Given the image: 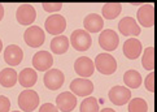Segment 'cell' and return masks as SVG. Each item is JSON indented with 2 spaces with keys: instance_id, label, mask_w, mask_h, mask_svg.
Returning <instances> with one entry per match:
<instances>
[{
  "instance_id": "603a6c76",
  "label": "cell",
  "mask_w": 157,
  "mask_h": 112,
  "mask_svg": "<svg viewBox=\"0 0 157 112\" xmlns=\"http://www.w3.org/2000/svg\"><path fill=\"white\" fill-rule=\"evenodd\" d=\"M122 10V5L120 3H106L103 5V16L106 20H114L118 17Z\"/></svg>"
},
{
  "instance_id": "4fadbf2b",
  "label": "cell",
  "mask_w": 157,
  "mask_h": 112,
  "mask_svg": "<svg viewBox=\"0 0 157 112\" xmlns=\"http://www.w3.org/2000/svg\"><path fill=\"white\" fill-rule=\"evenodd\" d=\"M138 21L144 27H151L155 24V9L152 4H144L138 9Z\"/></svg>"
},
{
  "instance_id": "5b68a950",
  "label": "cell",
  "mask_w": 157,
  "mask_h": 112,
  "mask_svg": "<svg viewBox=\"0 0 157 112\" xmlns=\"http://www.w3.org/2000/svg\"><path fill=\"white\" fill-rule=\"evenodd\" d=\"M120 38L114 30H103L101 34L99 35V44L104 51H114L118 47Z\"/></svg>"
},
{
  "instance_id": "d6986e66",
  "label": "cell",
  "mask_w": 157,
  "mask_h": 112,
  "mask_svg": "<svg viewBox=\"0 0 157 112\" xmlns=\"http://www.w3.org/2000/svg\"><path fill=\"white\" fill-rule=\"evenodd\" d=\"M36 80H38V74L35 69L33 68H25L20 72L18 74V82L21 86L24 87H33L36 83Z\"/></svg>"
},
{
  "instance_id": "52a82bcc",
  "label": "cell",
  "mask_w": 157,
  "mask_h": 112,
  "mask_svg": "<svg viewBox=\"0 0 157 112\" xmlns=\"http://www.w3.org/2000/svg\"><path fill=\"white\" fill-rule=\"evenodd\" d=\"M46 30L52 35H60L66 29V20L61 14H52L46 20Z\"/></svg>"
},
{
  "instance_id": "4316f807",
  "label": "cell",
  "mask_w": 157,
  "mask_h": 112,
  "mask_svg": "<svg viewBox=\"0 0 157 112\" xmlns=\"http://www.w3.org/2000/svg\"><path fill=\"white\" fill-rule=\"evenodd\" d=\"M42 7L46 12H57V10L63 8V4L61 3H43Z\"/></svg>"
},
{
  "instance_id": "cb8c5ba5",
  "label": "cell",
  "mask_w": 157,
  "mask_h": 112,
  "mask_svg": "<svg viewBox=\"0 0 157 112\" xmlns=\"http://www.w3.org/2000/svg\"><path fill=\"white\" fill-rule=\"evenodd\" d=\"M142 65L145 70H153L155 66V50L153 47H147L143 54Z\"/></svg>"
},
{
  "instance_id": "484cf974",
  "label": "cell",
  "mask_w": 157,
  "mask_h": 112,
  "mask_svg": "<svg viewBox=\"0 0 157 112\" xmlns=\"http://www.w3.org/2000/svg\"><path fill=\"white\" fill-rule=\"evenodd\" d=\"M81 112H99V103L98 99L94 97H87L81 103Z\"/></svg>"
},
{
  "instance_id": "83f0119b",
  "label": "cell",
  "mask_w": 157,
  "mask_h": 112,
  "mask_svg": "<svg viewBox=\"0 0 157 112\" xmlns=\"http://www.w3.org/2000/svg\"><path fill=\"white\" fill-rule=\"evenodd\" d=\"M153 81H155V74H153V72H151V73L145 77V81H144L145 89L151 93H153V90H155V82Z\"/></svg>"
},
{
  "instance_id": "f1b7e54d",
  "label": "cell",
  "mask_w": 157,
  "mask_h": 112,
  "mask_svg": "<svg viewBox=\"0 0 157 112\" xmlns=\"http://www.w3.org/2000/svg\"><path fill=\"white\" fill-rule=\"evenodd\" d=\"M9 108L10 100L4 95H0V112H9Z\"/></svg>"
},
{
  "instance_id": "7402d4cb",
  "label": "cell",
  "mask_w": 157,
  "mask_h": 112,
  "mask_svg": "<svg viewBox=\"0 0 157 112\" xmlns=\"http://www.w3.org/2000/svg\"><path fill=\"white\" fill-rule=\"evenodd\" d=\"M123 82L125 85L131 87V89H138L140 85H142V76H140L139 72L136 70H127L125 74H123Z\"/></svg>"
},
{
  "instance_id": "ffe728a7",
  "label": "cell",
  "mask_w": 157,
  "mask_h": 112,
  "mask_svg": "<svg viewBox=\"0 0 157 112\" xmlns=\"http://www.w3.org/2000/svg\"><path fill=\"white\" fill-rule=\"evenodd\" d=\"M18 80L17 72L12 68H5L0 72V83L4 87H13Z\"/></svg>"
},
{
  "instance_id": "44dd1931",
  "label": "cell",
  "mask_w": 157,
  "mask_h": 112,
  "mask_svg": "<svg viewBox=\"0 0 157 112\" xmlns=\"http://www.w3.org/2000/svg\"><path fill=\"white\" fill-rule=\"evenodd\" d=\"M69 48V39L65 35H57L51 41V50L53 54L63 55Z\"/></svg>"
},
{
  "instance_id": "3957f363",
  "label": "cell",
  "mask_w": 157,
  "mask_h": 112,
  "mask_svg": "<svg viewBox=\"0 0 157 112\" xmlns=\"http://www.w3.org/2000/svg\"><path fill=\"white\" fill-rule=\"evenodd\" d=\"M18 106L24 112H33L39 106V95L34 90H24L18 95Z\"/></svg>"
},
{
  "instance_id": "2e32d148",
  "label": "cell",
  "mask_w": 157,
  "mask_h": 112,
  "mask_svg": "<svg viewBox=\"0 0 157 112\" xmlns=\"http://www.w3.org/2000/svg\"><path fill=\"white\" fill-rule=\"evenodd\" d=\"M56 104H57V108L63 112H70L75 108L77 106V98L73 93H61L60 95H57L56 98Z\"/></svg>"
},
{
  "instance_id": "e0dca14e",
  "label": "cell",
  "mask_w": 157,
  "mask_h": 112,
  "mask_svg": "<svg viewBox=\"0 0 157 112\" xmlns=\"http://www.w3.org/2000/svg\"><path fill=\"white\" fill-rule=\"evenodd\" d=\"M142 54V43L135 38H130L123 43V55L130 60L138 59Z\"/></svg>"
},
{
  "instance_id": "f546056e",
  "label": "cell",
  "mask_w": 157,
  "mask_h": 112,
  "mask_svg": "<svg viewBox=\"0 0 157 112\" xmlns=\"http://www.w3.org/2000/svg\"><path fill=\"white\" fill-rule=\"evenodd\" d=\"M39 112H59V108L56 106H53L52 103H44L39 108Z\"/></svg>"
},
{
  "instance_id": "277c9868",
  "label": "cell",
  "mask_w": 157,
  "mask_h": 112,
  "mask_svg": "<svg viewBox=\"0 0 157 112\" xmlns=\"http://www.w3.org/2000/svg\"><path fill=\"white\" fill-rule=\"evenodd\" d=\"M44 39H46L44 31L39 26H30L24 33V41L26 42L27 46H30L33 48L40 47L44 43Z\"/></svg>"
},
{
  "instance_id": "ba28073f",
  "label": "cell",
  "mask_w": 157,
  "mask_h": 112,
  "mask_svg": "<svg viewBox=\"0 0 157 112\" xmlns=\"http://www.w3.org/2000/svg\"><path fill=\"white\" fill-rule=\"evenodd\" d=\"M108 97L110 102L116 106H123L128 103V100L131 99V93L127 87L125 86H114L109 90Z\"/></svg>"
},
{
  "instance_id": "836d02e7",
  "label": "cell",
  "mask_w": 157,
  "mask_h": 112,
  "mask_svg": "<svg viewBox=\"0 0 157 112\" xmlns=\"http://www.w3.org/2000/svg\"><path fill=\"white\" fill-rule=\"evenodd\" d=\"M13 112H20V111H13Z\"/></svg>"
},
{
  "instance_id": "6da1fadb",
  "label": "cell",
  "mask_w": 157,
  "mask_h": 112,
  "mask_svg": "<svg viewBox=\"0 0 157 112\" xmlns=\"http://www.w3.org/2000/svg\"><path fill=\"white\" fill-rule=\"evenodd\" d=\"M95 66L101 74H113L117 69V61L110 54H99L95 59Z\"/></svg>"
},
{
  "instance_id": "30bf717a",
  "label": "cell",
  "mask_w": 157,
  "mask_h": 112,
  "mask_svg": "<svg viewBox=\"0 0 157 112\" xmlns=\"http://www.w3.org/2000/svg\"><path fill=\"white\" fill-rule=\"evenodd\" d=\"M16 18L21 25H31L36 18V12L33 5L30 4H22L18 7L16 12Z\"/></svg>"
},
{
  "instance_id": "7a4b0ae2",
  "label": "cell",
  "mask_w": 157,
  "mask_h": 112,
  "mask_svg": "<svg viewBox=\"0 0 157 112\" xmlns=\"http://www.w3.org/2000/svg\"><path fill=\"white\" fill-rule=\"evenodd\" d=\"M70 43L74 50L77 51H87V50L91 47L92 44V39H91V35L88 34L86 30H74L71 33L70 35Z\"/></svg>"
},
{
  "instance_id": "ac0fdd59",
  "label": "cell",
  "mask_w": 157,
  "mask_h": 112,
  "mask_svg": "<svg viewBox=\"0 0 157 112\" xmlns=\"http://www.w3.org/2000/svg\"><path fill=\"white\" fill-rule=\"evenodd\" d=\"M83 25H85V29L88 34L90 33H99L100 30H103L104 20L101 18V16L96 13H90L83 20Z\"/></svg>"
},
{
  "instance_id": "8992f818",
  "label": "cell",
  "mask_w": 157,
  "mask_h": 112,
  "mask_svg": "<svg viewBox=\"0 0 157 112\" xmlns=\"http://www.w3.org/2000/svg\"><path fill=\"white\" fill-rule=\"evenodd\" d=\"M43 81H44L46 87L49 89V90H59V89L64 85L65 76L63 72L59 69H49L46 72V74H44Z\"/></svg>"
},
{
  "instance_id": "4dcf8cb0",
  "label": "cell",
  "mask_w": 157,
  "mask_h": 112,
  "mask_svg": "<svg viewBox=\"0 0 157 112\" xmlns=\"http://www.w3.org/2000/svg\"><path fill=\"white\" fill-rule=\"evenodd\" d=\"M3 17H4V7L0 4V21L3 20Z\"/></svg>"
},
{
  "instance_id": "d4e9b609",
  "label": "cell",
  "mask_w": 157,
  "mask_h": 112,
  "mask_svg": "<svg viewBox=\"0 0 157 112\" xmlns=\"http://www.w3.org/2000/svg\"><path fill=\"white\" fill-rule=\"evenodd\" d=\"M148 104L142 98H134L128 100V112H147Z\"/></svg>"
},
{
  "instance_id": "8fae6325",
  "label": "cell",
  "mask_w": 157,
  "mask_h": 112,
  "mask_svg": "<svg viewBox=\"0 0 157 112\" xmlns=\"http://www.w3.org/2000/svg\"><path fill=\"white\" fill-rule=\"evenodd\" d=\"M74 70L78 76H81L83 78L86 77H91L95 72V65L94 61L87 58V56H82V58H78L74 63Z\"/></svg>"
},
{
  "instance_id": "5bb4252c",
  "label": "cell",
  "mask_w": 157,
  "mask_h": 112,
  "mask_svg": "<svg viewBox=\"0 0 157 112\" xmlns=\"http://www.w3.org/2000/svg\"><path fill=\"white\" fill-rule=\"evenodd\" d=\"M118 30L125 37H136L140 34V27L132 17H123L118 22Z\"/></svg>"
},
{
  "instance_id": "9a60e30c",
  "label": "cell",
  "mask_w": 157,
  "mask_h": 112,
  "mask_svg": "<svg viewBox=\"0 0 157 112\" xmlns=\"http://www.w3.org/2000/svg\"><path fill=\"white\" fill-rule=\"evenodd\" d=\"M22 59H24V51L17 46V44H9V46L4 50V61L9 65L16 66L21 64Z\"/></svg>"
},
{
  "instance_id": "9c48e42d",
  "label": "cell",
  "mask_w": 157,
  "mask_h": 112,
  "mask_svg": "<svg viewBox=\"0 0 157 112\" xmlns=\"http://www.w3.org/2000/svg\"><path fill=\"white\" fill-rule=\"evenodd\" d=\"M70 91L78 97H88L94 91V83L86 78H75L70 83Z\"/></svg>"
},
{
  "instance_id": "7c38bea8",
  "label": "cell",
  "mask_w": 157,
  "mask_h": 112,
  "mask_svg": "<svg viewBox=\"0 0 157 112\" xmlns=\"http://www.w3.org/2000/svg\"><path fill=\"white\" fill-rule=\"evenodd\" d=\"M33 65L39 72H46L49 70V68L53 64V58L48 51H39L33 56Z\"/></svg>"
},
{
  "instance_id": "1f68e13d",
  "label": "cell",
  "mask_w": 157,
  "mask_h": 112,
  "mask_svg": "<svg viewBox=\"0 0 157 112\" xmlns=\"http://www.w3.org/2000/svg\"><path fill=\"white\" fill-rule=\"evenodd\" d=\"M100 112H116V111H113L112 108H104V110H101Z\"/></svg>"
},
{
  "instance_id": "d6a6232c",
  "label": "cell",
  "mask_w": 157,
  "mask_h": 112,
  "mask_svg": "<svg viewBox=\"0 0 157 112\" xmlns=\"http://www.w3.org/2000/svg\"><path fill=\"white\" fill-rule=\"evenodd\" d=\"M2 50H3V42H2V39H0V52H2Z\"/></svg>"
}]
</instances>
